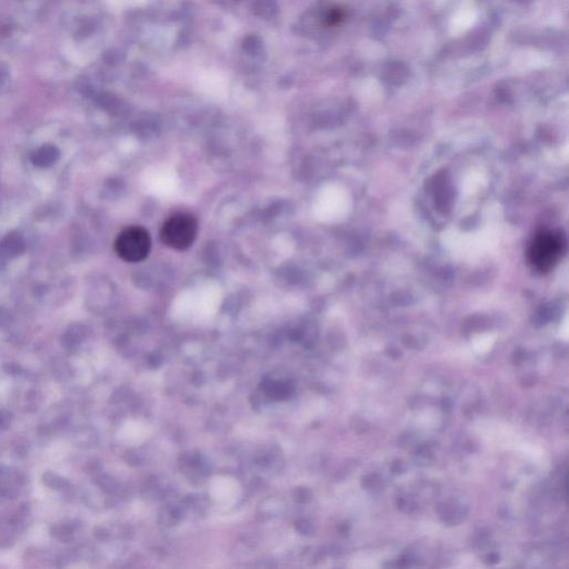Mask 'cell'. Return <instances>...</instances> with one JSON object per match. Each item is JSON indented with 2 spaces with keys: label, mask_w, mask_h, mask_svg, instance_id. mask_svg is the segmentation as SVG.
<instances>
[{
  "label": "cell",
  "mask_w": 569,
  "mask_h": 569,
  "mask_svg": "<svg viewBox=\"0 0 569 569\" xmlns=\"http://www.w3.org/2000/svg\"><path fill=\"white\" fill-rule=\"evenodd\" d=\"M0 475H2V468H0Z\"/></svg>",
  "instance_id": "cell-8"
},
{
  "label": "cell",
  "mask_w": 569,
  "mask_h": 569,
  "mask_svg": "<svg viewBox=\"0 0 569 569\" xmlns=\"http://www.w3.org/2000/svg\"><path fill=\"white\" fill-rule=\"evenodd\" d=\"M150 248L152 238L149 233L141 226L125 228L115 241L117 255L127 263H139L147 258Z\"/></svg>",
  "instance_id": "cell-3"
},
{
  "label": "cell",
  "mask_w": 569,
  "mask_h": 569,
  "mask_svg": "<svg viewBox=\"0 0 569 569\" xmlns=\"http://www.w3.org/2000/svg\"><path fill=\"white\" fill-rule=\"evenodd\" d=\"M11 420H12L11 411L6 409H0V429L8 428Z\"/></svg>",
  "instance_id": "cell-7"
},
{
  "label": "cell",
  "mask_w": 569,
  "mask_h": 569,
  "mask_svg": "<svg viewBox=\"0 0 569 569\" xmlns=\"http://www.w3.org/2000/svg\"><path fill=\"white\" fill-rule=\"evenodd\" d=\"M566 249V239L559 231L541 229L535 234L528 248V260L537 271L548 272L558 264Z\"/></svg>",
  "instance_id": "cell-1"
},
{
  "label": "cell",
  "mask_w": 569,
  "mask_h": 569,
  "mask_svg": "<svg viewBox=\"0 0 569 569\" xmlns=\"http://www.w3.org/2000/svg\"><path fill=\"white\" fill-rule=\"evenodd\" d=\"M74 531H75V527H74V525H71V524L55 525V526H52L51 529H50L51 535L54 536L55 538L59 539L61 541H65V542H67L71 538H73Z\"/></svg>",
  "instance_id": "cell-4"
},
{
  "label": "cell",
  "mask_w": 569,
  "mask_h": 569,
  "mask_svg": "<svg viewBox=\"0 0 569 569\" xmlns=\"http://www.w3.org/2000/svg\"><path fill=\"white\" fill-rule=\"evenodd\" d=\"M198 222L192 214L178 213L169 217L160 230L162 244L176 250H185L197 237Z\"/></svg>",
  "instance_id": "cell-2"
},
{
  "label": "cell",
  "mask_w": 569,
  "mask_h": 569,
  "mask_svg": "<svg viewBox=\"0 0 569 569\" xmlns=\"http://www.w3.org/2000/svg\"><path fill=\"white\" fill-rule=\"evenodd\" d=\"M43 482L45 483L46 486L51 488V489H56V490H59L62 489L67 486V481L65 480L62 477H60L59 475H57L52 472H45L43 475Z\"/></svg>",
  "instance_id": "cell-5"
},
{
  "label": "cell",
  "mask_w": 569,
  "mask_h": 569,
  "mask_svg": "<svg viewBox=\"0 0 569 569\" xmlns=\"http://www.w3.org/2000/svg\"><path fill=\"white\" fill-rule=\"evenodd\" d=\"M3 370L6 372V374H8L10 376L20 375L23 372L22 366L17 363H6L3 366Z\"/></svg>",
  "instance_id": "cell-6"
}]
</instances>
